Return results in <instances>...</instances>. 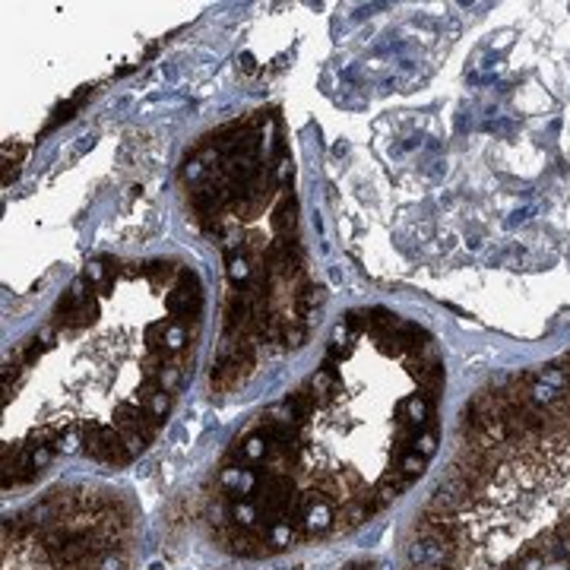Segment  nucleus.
<instances>
[{"label":"nucleus","instance_id":"f257e3e1","mask_svg":"<svg viewBox=\"0 0 570 570\" xmlns=\"http://www.w3.org/2000/svg\"><path fill=\"white\" fill-rule=\"evenodd\" d=\"M570 570L568 384L475 396L450 466L415 510L403 570Z\"/></svg>","mask_w":570,"mask_h":570},{"label":"nucleus","instance_id":"f03ea898","mask_svg":"<svg viewBox=\"0 0 570 570\" xmlns=\"http://www.w3.org/2000/svg\"><path fill=\"white\" fill-rule=\"evenodd\" d=\"M140 513L124 491L61 485L7 517V570H134Z\"/></svg>","mask_w":570,"mask_h":570}]
</instances>
